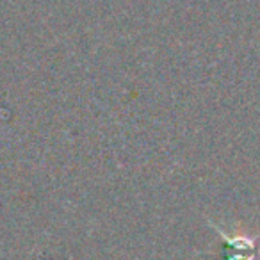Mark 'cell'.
<instances>
[{
  "instance_id": "cell-1",
  "label": "cell",
  "mask_w": 260,
  "mask_h": 260,
  "mask_svg": "<svg viewBox=\"0 0 260 260\" xmlns=\"http://www.w3.org/2000/svg\"><path fill=\"white\" fill-rule=\"evenodd\" d=\"M212 228L216 230V234L223 239L224 260H256L255 237H248V235H235V237H228V235L224 234L219 226L212 224Z\"/></svg>"
}]
</instances>
